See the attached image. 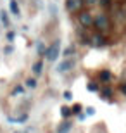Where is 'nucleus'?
Here are the masks:
<instances>
[{
    "instance_id": "nucleus-1",
    "label": "nucleus",
    "mask_w": 126,
    "mask_h": 133,
    "mask_svg": "<svg viewBox=\"0 0 126 133\" xmlns=\"http://www.w3.org/2000/svg\"><path fill=\"white\" fill-rule=\"evenodd\" d=\"M59 55H61V42H54L49 49L45 50V57H47L49 62H55L59 59Z\"/></svg>"
},
{
    "instance_id": "nucleus-2",
    "label": "nucleus",
    "mask_w": 126,
    "mask_h": 133,
    "mask_svg": "<svg viewBox=\"0 0 126 133\" xmlns=\"http://www.w3.org/2000/svg\"><path fill=\"white\" fill-rule=\"evenodd\" d=\"M73 66H74V59H64L62 62L55 68V71H57V73H66V71L71 69Z\"/></svg>"
},
{
    "instance_id": "nucleus-3",
    "label": "nucleus",
    "mask_w": 126,
    "mask_h": 133,
    "mask_svg": "<svg viewBox=\"0 0 126 133\" xmlns=\"http://www.w3.org/2000/svg\"><path fill=\"white\" fill-rule=\"evenodd\" d=\"M66 7L69 12H76L81 9V0H66Z\"/></svg>"
},
{
    "instance_id": "nucleus-4",
    "label": "nucleus",
    "mask_w": 126,
    "mask_h": 133,
    "mask_svg": "<svg viewBox=\"0 0 126 133\" xmlns=\"http://www.w3.org/2000/svg\"><path fill=\"white\" fill-rule=\"evenodd\" d=\"M79 23H81V26H92L93 24V19H92V16L90 14H81L79 16Z\"/></svg>"
},
{
    "instance_id": "nucleus-5",
    "label": "nucleus",
    "mask_w": 126,
    "mask_h": 133,
    "mask_svg": "<svg viewBox=\"0 0 126 133\" xmlns=\"http://www.w3.org/2000/svg\"><path fill=\"white\" fill-rule=\"evenodd\" d=\"M73 128V123L71 121H64V123L59 124V128H57V133H69V130Z\"/></svg>"
},
{
    "instance_id": "nucleus-6",
    "label": "nucleus",
    "mask_w": 126,
    "mask_h": 133,
    "mask_svg": "<svg viewBox=\"0 0 126 133\" xmlns=\"http://www.w3.org/2000/svg\"><path fill=\"white\" fill-rule=\"evenodd\" d=\"M95 24H97V28H100V30H105L107 28V17L105 16H97Z\"/></svg>"
},
{
    "instance_id": "nucleus-7",
    "label": "nucleus",
    "mask_w": 126,
    "mask_h": 133,
    "mask_svg": "<svg viewBox=\"0 0 126 133\" xmlns=\"http://www.w3.org/2000/svg\"><path fill=\"white\" fill-rule=\"evenodd\" d=\"M9 9H10V12H12V14L14 16H19V4H17V2H16V0H10L9 2Z\"/></svg>"
},
{
    "instance_id": "nucleus-8",
    "label": "nucleus",
    "mask_w": 126,
    "mask_h": 133,
    "mask_svg": "<svg viewBox=\"0 0 126 133\" xmlns=\"http://www.w3.org/2000/svg\"><path fill=\"white\" fill-rule=\"evenodd\" d=\"M26 119H28V114H23V116H17V118L10 116V118H9V121H10V123H24Z\"/></svg>"
},
{
    "instance_id": "nucleus-9",
    "label": "nucleus",
    "mask_w": 126,
    "mask_h": 133,
    "mask_svg": "<svg viewBox=\"0 0 126 133\" xmlns=\"http://www.w3.org/2000/svg\"><path fill=\"white\" fill-rule=\"evenodd\" d=\"M0 23L4 26H9V17H7V14H5L4 10H0Z\"/></svg>"
},
{
    "instance_id": "nucleus-10",
    "label": "nucleus",
    "mask_w": 126,
    "mask_h": 133,
    "mask_svg": "<svg viewBox=\"0 0 126 133\" xmlns=\"http://www.w3.org/2000/svg\"><path fill=\"white\" fill-rule=\"evenodd\" d=\"M26 88H31V90L36 88V79L35 78H28L26 79Z\"/></svg>"
},
{
    "instance_id": "nucleus-11",
    "label": "nucleus",
    "mask_w": 126,
    "mask_h": 133,
    "mask_svg": "<svg viewBox=\"0 0 126 133\" xmlns=\"http://www.w3.org/2000/svg\"><path fill=\"white\" fill-rule=\"evenodd\" d=\"M102 43H104V40H102L100 36H95V38H93V45H95V47H100Z\"/></svg>"
},
{
    "instance_id": "nucleus-12",
    "label": "nucleus",
    "mask_w": 126,
    "mask_h": 133,
    "mask_svg": "<svg viewBox=\"0 0 126 133\" xmlns=\"http://www.w3.org/2000/svg\"><path fill=\"white\" fill-rule=\"evenodd\" d=\"M33 71H35L36 74H40V73H42V62H36V64L33 66Z\"/></svg>"
},
{
    "instance_id": "nucleus-13",
    "label": "nucleus",
    "mask_w": 126,
    "mask_h": 133,
    "mask_svg": "<svg viewBox=\"0 0 126 133\" xmlns=\"http://www.w3.org/2000/svg\"><path fill=\"white\" fill-rule=\"evenodd\" d=\"M38 54L40 55L45 54V47H43V43H42V42H38Z\"/></svg>"
},
{
    "instance_id": "nucleus-14",
    "label": "nucleus",
    "mask_w": 126,
    "mask_h": 133,
    "mask_svg": "<svg viewBox=\"0 0 126 133\" xmlns=\"http://www.w3.org/2000/svg\"><path fill=\"white\" fill-rule=\"evenodd\" d=\"M61 111H62V116H64V118H68L69 112H71V109H69V107H62Z\"/></svg>"
},
{
    "instance_id": "nucleus-15",
    "label": "nucleus",
    "mask_w": 126,
    "mask_h": 133,
    "mask_svg": "<svg viewBox=\"0 0 126 133\" xmlns=\"http://www.w3.org/2000/svg\"><path fill=\"white\" fill-rule=\"evenodd\" d=\"M85 114H87V116H93V114H95V109H93V107H87Z\"/></svg>"
},
{
    "instance_id": "nucleus-16",
    "label": "nucleus",
    "mask_w": 126,
    "mask_h": 133,
    "mask_svg": "<svg viewBox=\"0 0 126 133\" xmlns=\"http://www.w3.org/2000/svg\"><path fill=\"white\" fill-rule=\"evenodd\" d=\"M19 94H23V87H17V88L12 90V95H19Z\"/></svg>"
},
{
    "instance_id": "nucleus-17",
    "label": "nucleus",
    "mask_w": 126,
    "mask_h": 133,
    "mask_svg": "<svg viewBox=\"0 0 126 133\" xmlns=\"http://www.w3.org/2000/svg\"><path fill=\"white\" fill-rule=\"evenodd\" d=\"M14 133H35V130H33V128H28V130H17V131H14Z\"/></svg>"
},
{
    "instance_id": "nucleus-18",
    "label": "nucleus",
    "mask_w": 126,
    "mask_h": 133,
    "mask_svg": "<svg viewBox=\"0 0 126 133\" xmlns=\"http://www.w3.org/2000/svg\"><path fill=\"white\" fill-rule=\"evenodd\" d=\"M88 90H90V92H95V90H97V85H95V83H90V85H88Z\"/></svg>"
},
{
    "instance_id": "nucleus-19",
    "label": "nucleus",
    "mask_w": 126,
    "mask_h": 133,
    "mask_svg": "<svg viewBox=\"0 0 126 133\" xmlns=\"http://www.w3.org/2000/svg\"><path fill=\"white\" fill-rule=\"evenodd\" d=\"M102 79H109V71H104L102 73Z\"/></svg>"
},
{
    "instance_id": "nucleus-20",
    "label": "nucleus",
    "mask_w": 126,
    "mask_h": 133,
    "mask_svg": "<svg viewBox=\"0 0 126 133\" xmlns=\"http://www.w3.org/2000/svg\"><path fill=\"white\" fill-rule=\"evenodd\" d=\"M71 54H74V49H73V47H69V49L66 50V55H71Z\"/></svg>"
},
{
    "instance_id": "nucleus-21",
    "label": "nucleus",
    "mask_w": 126,
    "mask_h": 133,
    "mask_svg": "<svg viewBox=\"0 0 126 133\" xmlns=\"http://www.w3.org/2000/svg\"><path fill=\"white\" fill-rule=\"evenodd\" d=\"M79 109H81L79 105H74V107H73V111H74V112H79Z\"/></svg>"
},
{
    "instance_id": "nucleus-22",
    "label": "nucleus",
    "mask_w": 126,
    "mask_h": 133,
    "mask_svg": "<svg viewBox=\"0 0 126 133\" xmlns=\"http://www.w3.org/2000/svg\"><path fill=\"white\" fill-rule=\"evenodd\" d=\"M85 2H87V4H95L97 0H85Z\"/></svg>"
},
{
    "instance_id": "nucleus-23",
    "label": "nucleus",
    "mask_w": 126,
    "mask_h": 133,
    "mask_svg": "<svg viewBox=\"0 0 126 133\" xmlns=\"http://www.w3.org/2000/svg\"><path fill=\"white\" fill-rule=\"evenodd\" d=\"M123 92H124V94H126V85H124V87H123Z\"/></svg>"
},
{
    "instance_id": "nucleus-24",
    "label": "nucleus",
    "mask_w": 126,
    "mask_h": 133,
    "mask_svg": "<svg viewBox=\"0 0 126 133\" xmlns=\"http://www.w3.org/2000/svg\"><path fill=\"white\" fill-rule=\"evenodd\" d=\"M97 133H100V131H97Z\"/></svg>"
}]
</instances>
